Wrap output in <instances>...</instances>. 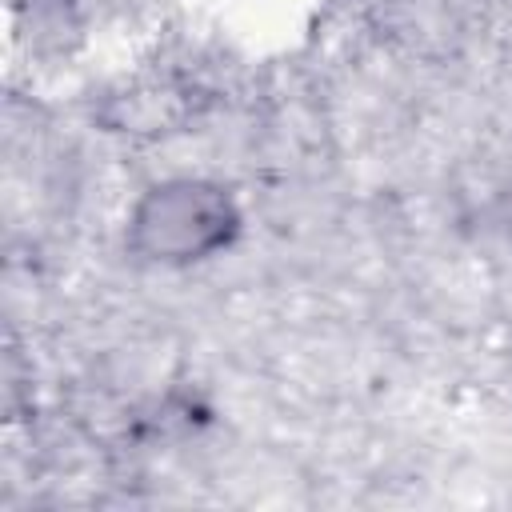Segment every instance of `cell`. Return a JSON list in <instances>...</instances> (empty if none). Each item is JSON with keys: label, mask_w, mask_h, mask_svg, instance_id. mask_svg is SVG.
<instances>
[{"label": "cell", "mask_w": 512, "mask_h": 512, "mask_svg": "<svg viewBox=\"0 0 512 512\" xmlns=\"http://www.w3.org/2000/svg\"><path fill=\"white\" fill-rule=\"evenodd\" d=\"M244 236L240 196L216 176H160L136 192L124 216V248L136 264L188 272L228 256Z\"/></svg>", "instance_id": "1"}, {"label": "cell", "mask_w": 512, "mask_h": 512, "mask_svg": "<svg viewBox=\"0 0 512 512\" xmlns=\"http://www.w3.org/2000/svg\"><path fill=\"white\" fill-rule=\"evenodd\" d=\"M184 120V100L168 84H132L124 96H112L108 128L124 136H164Z\"/></svg>", "instance_id": "2"}]
</instances>
